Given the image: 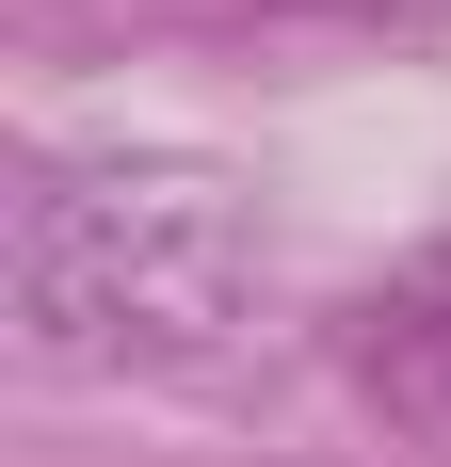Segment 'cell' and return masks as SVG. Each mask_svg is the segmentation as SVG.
I'll list each match as a JSON object with an SVG mask.
<instances>
[{"label": "cell", "instance_id": "1", "mask_svg": "<svg viewBox=\"0 0 451 467\" xmlns=\"http://www.w3.org/2000/svg\"><path fill=\"white\" fill-rule=\"evenodd\" d=\"M16 355L33 371H130V355H194L226 338L242 275H258V210L226 161L178 145H65L16 178Z\"/></svg>", "mask_w": 451, "mask_h": 467}, {"label": "cell", "instance_id": "2", "mask_svg": "<svg viewBox=\"0 0 451 467\" xmlns=\"http://www.w3.org/2000/svg\"><path fill=\"white\" fill-rule=\"evenodd\" d=\"M355 387L387 403V420L451 435V258H419V275H387L355 306Z\"/></svg>", "mask_w": 451, "mask_h": 467}, {"label": "cell", "instance_id": "3", "mask_svg": "<svg viewBox=\"0 0 451 467\" xmlns=\"http://www.w3.org/2000/svg\"><path fill=\"white\" fill-rule=\"evenodd\" d=\"M339 16H387V0H339Z\"/></svg>", "mask_w": 451, "mask_h": 467}]
</instances>
